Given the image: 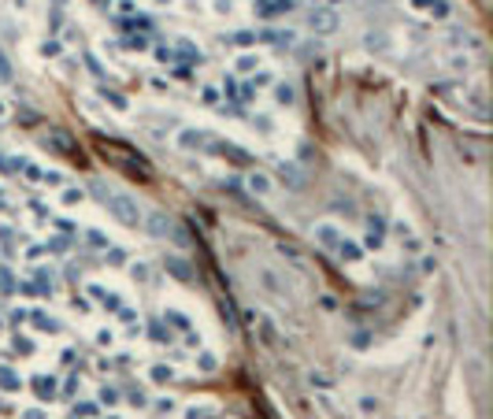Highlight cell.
Here are the masks:
<instances>
[{"instance_id":"cell-1","label":"cell","mask_w":493,"mask_h":419,"mask_svg":"<svg viewBox=\"0 0 493 419\" xmlns=\"http://www.w3.org/2000/svg\"><path fill=\"white\" fill-rule=\"evenodd\" d=\"M93 193L100 197V204L115 215L122 226H141V208H137V200L130 193L115 190V185H104V182H93Z\"/></svg>"},{"instance_id":"cell-2","label":"cell","mask_w":493,"mask_h":419,"mask_svg":"<svg viewBox=\"0 0 493 419\" xmlns=\"http://www.w3.org/2000/svg\"><path fill=\"white\" fill-rule=\"evenodd\" d=\"M141 223H145V230H149L152 238H167V241L178 245V249H186V245H189V230H186L178 219H174V215H167V212H160V208L149 212Z\"/></svg>"},{"instance_id":"cell-3","label":"cell","mask_w":493,"mask_h":419,"mask_svg":"<svg viewBox=\"0 0 493 419\" xmlns=\"http://www.w3.org/2000/svg\"><path fill=\"white\" fill-rule=\"evenodd\" d=\"M212 141H215V134L208 130H178V137H174V145L182 152H212Z\"/></svg>"},{"instance_id":"cell-4","label":"cell","mask_w":493,"mask_h":419,"mask_svg":"<svg viewBox=\"0 0 493 419\" xmlns=\"http://www.w3.org/2000/svg\"><path fill=\"white\" fill-rule=\"evenodd\" d=\"M308 23H312L315 34H334V30L341 26V19H338V11H334V8H315V11L308 15Z\"/></svg>"},{"instance_id":"cell-5","label":"cell","mask_w":493,"mask_h":419,"mask_svg":"<svg viewBox=\"0 0 493 419\" xmlns=\"http://www.w3.org/2000/svg\"><path fill=\"white\" fill-rule=\"evenodd\" d=\"M312 238H315V241H319V245H323V249H326V253H338V245L345 241V238H341V230H338V226H334V223H315V230H312Z\"/></svg>"},{"instance_id":"cell-6","label":"cell","mask_w":493,"mask_h":419,"mask_svg":"<svg viewBox=\"0 0 493 419\" xmlns=\"http://www.w3.org/2000/svg\"><path fill=\"white\" fill-rule=\"evenodd\" d=\"M174 59H182V64H189V67H200V64H204V52L197 49L193 41H178V45H174Z\"/></svg>"},{"instance_id":"cell-7","label":"cell","mask_w":493,"mask_h":419,"mask_svg":"<svg viewBox=\"0 0 493 419\" xmlns=\"http://www.w3.org/2000/svg\"><path fill=\"white\" fill-rule=\"evenodd\" d=\"M297 0H256V15H263V19H271V15H285L293 11Z\"/></svg>"},{"instance_id":"cell-8","label":"cell","mask_w":493,"mask_h":419,"mask_svg":"<svg viewBox=\"0 0 493 419\" xmlns=\"http://www.w3.org/2000/svg\"><path fill=\"white\" fill-rule=\"evenodd\" d=\"M45 145H49L52 152H63V156H71V152H74V141H71L67 130H49V134H45Z\"/></svg>"},{"instance_id":"cell-9","label":"cell","mask_w":493,"mask_h":419,"mask_svg":"<svg viewBox=\"0 0 493 419\" xmlns=\"http://www.w3.org/2000/svg\"><path fill=\"white\" fill-rule=\"evenodd\" d=\"M86 293H89V297H97V304H100V308H108V312H119V308H122L119 293H108L104 286H86Z\"/></svg>"},{"instance_id":"cell-10","label":"cell","mask_w":493,"mask_h":419,"mask_svg":"<svg viewBox=\"0 0 493 419\" xmlns=\"http://www.w3.org/2000/svg\"><path fill=\"white\" fill-rule=\"evenodd\" d=\"M278 175H282V182L290 185V190H304V167H297V163H285V160H282Z\"/></svg>"},{"instance_id":"cell-11","label":"cell","mask_w":493,"mask_h":419,"mask_svg":"<svg viewBox=\"0 0 493 419\" xmlns=\"http://www.w3.org/2000/svg\"><path fill=\"white\" fill-rule=\"evenodd\" d=\"M167 271H171L174 278H178V282H193V278H197V271L189 267V263H186L182 256H167Z\"/></svg>"},{"instance_id":"cell-12","label":"cell","mask_w":493,"mask_h":419,"mask_svg":"<svg viewBox=\"0 0 493 419\" xmlns=\"http://www.w3.org/2000/svg\"><path fill=\"white\" fill-rule=\"evenodd\" d=\"M34 393H37L41 401H52V397L59 393V390H56V379H52V375H37V379H34Z\"/></svg>"},{"instance_id":"cell-13","label":"cell","mask_w":493,"mask_h":419,"mask_svg":"<svg viewBox=\"0 0 493 419\" xmlns=\"http://www.w3.org/2000/svg\"><path fill=\"white\" fill-rule=\"evenodd\" d=\"M0 390H4V393H19V390H23V379L15 375V371H11L8 364L0 367Z\"/></svg>"},{"instance_id":"cell-14","label":"cell","mask_w":493,"mask_h":419,"mask_svg":"<svg viewBox=\"0 0 493 419\" xmlns=\"http://www.w3.org/2000/svg\"><path fill=\"white\" fill-rule=\"evenodd\" d=\"M412 8H416V11H430V15H438V19L449 15V4H445V0H412Z\"/></svg>"},{"instance_id":"cell-15","label":"cell","mask_w":493,"mask_h":419,"mask_svg":"<svg viewBox=\"0 0 493 419\" xmlns=\"http://www.w3.org/2000/svg\"><path fill=\"white\" fill-rule=\"evenodd\" d=\"M30 319H34V327H37V330H45V334H59V330H63L56 316H45V312H34Z\"/></svg>"},{"instance_id":"cell-16","label":"cell","mask_w":493,"mask_h":419,"mask_svg":"<svg viewBox=\"0 0 493 419\" xmlns=\"http://www.w3.org/2000/svg\"><path fill=\"white\" fill-rule=\"evenodd\" d=\"M249 190L256 197H267V193H271V178L260 175V171H252V175H249Z\"/></svg>"},{"instance_id":"cell-17","label":"cell","mask_w":493,"mask_h":419,"mask_svg":"<svg viewBox=\"0 0 493 419\" xmlns=\"http://www.w3.org/2000/svg\"><path fill=\"white\" fill-rule=\"evenodd\" d=\"M163 319L171 323L174 330H182V334H189V330H193V323H189V319H186L182 312H174V308H167V312H163Z\"/></svg>"},{"instance_id":"cell-18","label":"cell","mask_w":493,"mask_h":419,"mask_svg":"<svg viewBox=\"0 0 493 419\" xmlns=\"http://www.w3.org/2000/svg\"><path fill=\"white\" fill-rule=\"evenodd\" d=\"M100 97H104L111 108H119V112H126V108H130V104H126V97H119V93H115V89H108V86L100 89Z\"/></svg>"},{"instance_id":"cell-19","label":"cell","mask_w":493,"mask_h":419,"mask_svg":"<svg viewBox=\"0 0 493 419\" xmlns=\"http://www.w3.org/2000/svg\"><path fill=\"white\" fill-rule=\"evenodd\" d=\"M338 253H341V260H348V263L363 256V249H360V245H353V241H341V245H338Z\"/></svg>"},{"instance_id":"cell-20","label":"cell","mask_w":493,"mask_h":419,"mask_svg":"<svg viewBox=\"0 0 493 419\" xmlns=\"http://www.w3.org/2000/svg\"><path fill=\"white\" fill-rule=\"evenodd\" d=\"M275 97H278V104H293V97H297V93H293V86H290V82H278V86H275Z\"/></svg>"},{"instance_id":"cell-21","label":"cell","mask_w":493,"mask_h":419,"mask_svg":"<svg viewBox=\"0 0 493 419\" xmlns=\"http://www.w3.org/2000/svg\"><path fill=\"white\" fill-rule=\"evenodd\" d=\"M237 71H241V74H249V71H256V56H252V52H245V56H237Z\"/></svg>"},{"instance_id":"cell-22","label":"cell","mask_w":493,"mask_h":419,"mask_svg":"<svg viewBox=\"0 0 493 419\" xmlns=\"http://www.w3.org/2000/svg\"><path fill=\"white\" fill-rule=\"evenodd\" d=\"M86 241L93 245V249H108V238L100 234V230H86Z\"/></svg>"},{"instance_id":"cell-23","label":"cell","mask_w":493,"mask_h":419,"mask_svg":"<svg viewBox=\"0 0 493 419\" xmlns=\"http://www.w3.org/2000/svg\"><path fill=\"white\" fill-rule=\"evenodd\" d=\"M171 379H174V371H171V367H163V364H156V367H152V382H171Z\"/></svg>"},{"instance_id":"cell-24","label":"cell","mask_w":493,"mask_h":419,"mask_svg":"<svg viewBox=\"0 0 493 419\" xmlns=\"http://www.w3.org/2000/svg\"><path fill=\"white\" fill-rule=\"evenodd\" d=\"M74 415H78V419H93V415H97V405L82 401V405H74Z\"/></svg>"},{"instance_id":"cell-25","label":"cell","mask_w":493,"mask_h":419,"mask_svg":"<svg viewBox=\"0 0 493 419\" xmlns=\"http://www.w3.org/2000/svg\"><path fill=\"white\" fill-rule=\"evenodd\" d=\"M382 234H375V230H367V238H363V249H382Z\"/></svg>"},{"instance_id":"cell-26","label":"cell","mask_w":493,"mask_h":419,"mask_svg":"<svg viewBox=\"0 0 493 419\" xmlns=\"http://www.w3.org/2000/svg\"><path fill=\"white\" fill-rule=\"evenodd\" d=\"M0 245L11 253V245H15V230H11V226H0Z\"/></svg>"},{"instance_id":"cell-27","label":"cell","mask_w":493,"mask_h":419,"mask_svg":"<svg viewBox=\"0 0 493 419\" xmlns=\"http://www.w3.org/2000/svg\"><path fill=\"white\" fill-rule=\"evenodd\" d=\"M230 41H234V45H252V41H256V34H252V30H241V34H234Z\"/></svg>"},{"instance_id":"cell-28","label":"cell","mask_w":493,"mask_h":419,"mask_svg":"<svg viewBox=\"0 0 493 419\" xmlns=\"http://www.w3.org/2000/svg\"><path fill=\"white\" fill-rule=\"evenodd\" d=\"M197 364H200V371H215V356H212V352H200Z\"/></svg>"},{"instance_id":"cell-29","label":"cell","mask_w":493,"mask_h":419,"mask_svg":"<svg viewBox=\"0 0 493 419\" xmlns=\"http://www.w3.org/2000/svg\"><path fill=\"white\" fill-rule=\"evenodd\" d=\"M156 59H160V64H171V59H174V49H167V45H160V49H156Z\"/></svg>"},{"instance_id":"cell-30","label":"cell","mask_w":493,"mask_h":419,"mask_svg":"<svg viewBox=\"0 0 493 419\" xmlns=\"http://www.w3.org/2000/svg\"><path fill=\"white\" fill-rule=\"evenodd\" d=\"M41 182H49V185H63V175H59V171H45Z\"/></svg>"},{"instance_id":"cell-31","label":"cell","mask_w":493,"mask_h":419,"mask_svg":"<svg viewBox=\"0 0 493 419\" xmlns=\"http://www.w3.org/2000/svg\"><path fill=\"white\" fill-rule=\"evenodd\" d=\"M149 338H152V341H160V345H163V341H167V338H171V334H167V330H163V327H160V323H156V327H152V330H149Z\"/></svg>"},{"instance_id":"cell-32","label":"cell","mask_w":493,"mask_h":419,"mask_svg":"<svg viewBox=\"0 0 493 419\" xmlns=\"http://www.w3.org/2000/svg\"><path fill=\"white\" fill-rule=\"evenodd\" d=\"M308 382H312V386H319V390H330V379H326V375H315V371L308 375Z\"/></svg>"},{"instance_id":"cell-33","label":"cell","mask_w":493,"mask_h":419,"mask_svg":"<svg viewBox=\"0 0 493 419\" xmlns=\"http://www.w3.org/2000/svg\"><path fill=\"white\" fill-rule=\"evenodd\" d=\"M200 97H204V104H215V100H219V89H215V86H204Z\"/></svg>"},{"instance_id":"cell-34","label":"cell","mask_w":493,"mask_h":419,"mask_svg":"<svg viewBox=\"0 0 493 419\" xmlns=\"http://www.w3.org/2000/svg\"><path fill=\"white\" fill-rule=\"evenodd\" d=\"M130 275H134V278H141V282H145V278H149V267H145V263H134V267H130Z\"/></svg>"},{"instance_id":"cell-35","label":"cell","mask_w":493,"mask_h":419,"mask_svg":"<svg viewBox=\"0 0 493 419\" xmlns=\"http://www.w3.org/2000/svg\"><path fill=\"white\" fill-rule=\"evenodd\" d=\"M63 200H67V204H78V200H82V190H63Z\"/></svg>"},{"instance_id":"cell-36","label":"cell","mask_w":493,"mask_h":419,"mask_svg":"<svg viewBox=\"0 0 493 419\" xmlns=\"http://www.w3.org/2000/svg\"><path fill=\"white\" fill-rule=\"evenodd\" d=\"M67 245H71L67 238H52V241H49V249H52V253H63V249H67Z\"/></svg>"},{"instance_id":"cell-37","label":"cell","mask_w":493,"mask_h":419,"mask_svg":"<svg viewBox=\"0 0 493 419\" xmlns=\"http://www.w3.org/2000/svg\"><path fill=\"white\" fill-rule=\"evenodd\" d=\"M156 412H174V401H171V397H160V401H156Z\"/></svg>"},{"instance_id":"cell-38","label":"cell","mask_w":493,"mask_h":419,"mask_svg":"<svg viewBox=\"0 0 493 419\" xmlns=\"http://www.w3.org/2000/svg\"><path fill=\"white\" fill-rule=\"evenodd\" d=\"M100 401H108V405H115V401H119V390H108V386H104V390H100Z\"/></svg>"},{"instance_id":"cell-39","label":"cell","mask_w":493,"mask_h":419,"mask_svg":"<svg viewBox=\"0 0 493 419\" xmlns=\"http://www.w3.org/2000/svg\"><path fill=\"white\" fill-rule=\"evenodd\" d=\"M15 349H19V352H34V345H30V338H15Z\"/></svg>"},{"instance_id":"cell-40","label":"cell","mask_w":493,"mask_h":419,"mask_svg":"<svg viewBox=\"0 0 493 419\" xmlns=\"http://www.w3.org/2000/svg\"><path fill=\"white\" fill-rule=\"evenodd\" d=\"M74 390H78V375H71V379H67V386H63V397H71Z\"/></svg>"},{"instance_id":"cell-41","label":"cell","mask_w":493,"mask_h":419,"mask_svg":"<svg viewBox=\"0 0 493 419\" xmlns=\"http://www.w3.org/2000/svg\"><path fill=\"white\" fill-rule=\"evenodd\" d=\"M86 67H89L93 74H104V71H100V64H97V56H86Z\"/></svg>"},{"instance_id":"cell-42","label":"cell","mask_w":493,"mask_h":419,"mask_svg":"<svg viewBox=\"0 0 493 419\" xmlns=\"http://www.w3.org/2000/svg\"><path fill=\"white\" fill-rule=\"evenodd\" d=\"M222 93H227V97H237V86H234V78H227V82H222Z\"/></svg>"},{"instance_id":"cell-43","label":"cell","mask_w":493,"mask_h":419,"mask_svg":"<svg viewBox=\"0 0 493 419\" xmlns=\"http://www.w3.org/2000/svg\"><path fill=\"white\" fill-rule=\"evenodd\" d=\"M0 78H11V64H8L4 56H0Z\"/></svg>"},{"instance_id":"cell-44","label":"cell","mask_w":493,"mask_h":419,"mask_svg":"<svg viewBox=\"0 0 493 419\" xmlns=\"http://www.w3.org/2000/svg\"><path fill=\"white\" fill-rule=\"evenodd\" d=\"M367 4H386V0H367Z\"/></svg>"},{"instance_id":"cell-45","label":"cell","mask_w":493,"mask_h":419,"mask_svg":"<svg viewBox=\"0 0 493 419\" xmlns=\"http://www.w3.org/2000/svg\"><path fill=\"white\" fill-rule=\"evenodd\" d=\"M330 4H341V0H330Z\"/></svg>"},{"instance_id":"cell-46","label":"cell","mask_w":493,"mask_h":419,"mask_svg":"<svg viewBox=\"0 0 493 419\" xmlns=\"http://www.w3.org/2000/svg\"><path fill=\"white\" fill-rule=\"evenodd\" d=\"M0 115H4V104H0Z\"/></svg>"}]
</instances>
